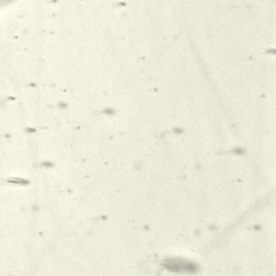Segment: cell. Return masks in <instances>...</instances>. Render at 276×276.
I'll return each mask as SVG.
<instances>
[{
    "instance_id": "1",
    "label": "cell",
    "mask_w": 276,
    "mask_h": 276,
    "mask_svg": "<svg viewBox=\"0 0 276 276\" xmlns=\"http://www.w3.org/2000/svg\"><path fill=\"white\" fill-rule=\"evenodd\" d=\"M6 1H9V0H0V6H1L2 4H4V3H6Z\"/></svg>"
}]
</instances>
